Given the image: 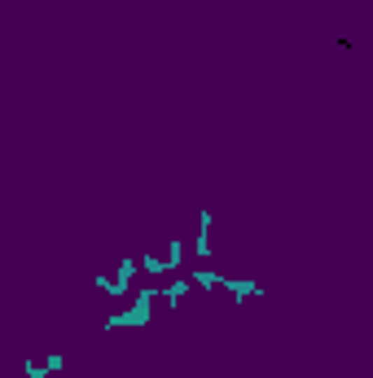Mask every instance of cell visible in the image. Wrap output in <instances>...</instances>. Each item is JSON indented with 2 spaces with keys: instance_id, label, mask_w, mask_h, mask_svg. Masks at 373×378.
I'll return each mask as SVG.
<instances>
[{
  "instance_id": "1",
  "label": "cell",
  "mask_w": 373,
  "mask_h": 378,
  "mask_svg": "<svg viewBox=\"0 0 373 378\" xmlns=\"http://www.w3.org/2000/svg\"><path fill=\"white\" fill-rule=\"evenodd\" d=\"M154 304H158V290L145 286L132 295V304H127L123 312H110V317L101 321V330H145V325L154 321Z\"/></svg>"
},
{
  "instance_id": "2",
  "label": "cell",
  "mask_w": 373,
  "mask_h": 378,
  "mask_svg": "<svg viewBox=\"0 0 373 378\" xmlns=\"http://www.w3.org/2000/svg\"><path fill=\"white\" fill-rule=\"evenodd\" d=\"M220 286L233 295V304H246L251 295H264V286H259L255 277H220Z\"/></svg>"
},
{
  "instance_id": "3",
  "label": "cell",
  "mask_w": 373,
  "mask_h": 378,
  "mask_svg": "<svg viewBox=\"0 0 373 378\" xmlns=\"http://www.w3.org/2000/svg\"><path fill=\"white\" fill-rule=\"evenodd\" d=\"M189 290H193V286H189V277H176L171 286H163V290H158V295H163V308H171V312H176V308H181V299H185Z\"/></svg>"
},
{
  "instance_id": "4",
  "label": "cell",
  "mask_w": 373,
  "mask_h": 378,
  "mask_svg": "<svg viewBox=\"0 0 373 378\" xmlns=\"http://www.w3.org/2000/svg\"><path fill=\"white\" fill-rule=\"evenodd\" d=\"M198 259H211V207H198Z\"/></svg>"
},
{
  "instance_id": "5",
  "label": "cell",
  "mask_w": 373,
  "mask_h": 378,
  "mask_svg": "<svg viewBox=\"0 0 373 378\" xmlns=\"http://www.w3.org/2000/svg\"><path fill=\"white\" fill-rule=\"evenodd\" d=\"M181 264H185V242H181V238H171V242H167V259H163V273H176Z\"/></svg>"
},
{
  "instance_id": "6",
  "label": "cell",
  "mask_w": 373,
  "mask_h": 378,
  "mask_svg": "<svg viewBox=\"0 0 373 378\" xmlns=\"http://www.w3.org/2000/svg\"><path fill=\"white\" fill-rule=\"evenodd\" d=\"M189 286H198V290H216V286H220V273H216V269H193V273H189Z\"/></svg>"
},
{
  "instance_id": "7",
  "label": "cell",
  "mask_w": 373,
  "mask_h": 378,
  "mask_svg": "<svg viewBox=\"0 0 373 378\" xmlns=\"http://www.w3.org/2000/svg\"><path fill=\"white\" fill-rule=\"evenodd\" d=\"M141 269H136V259H119V273H115V282H119V290L127 295V286H132V277H136Z\"/></svg>"
},
{
  "instance_id": "8",
  "label": "cell",
  "mask_w": 373,
  "mask_h": 378,
  "mask_svg": "<svg viewBox=\"0 0 373 378\" xmlns=\"http://www.w3.org/2000/svg\"><path fill=\"white\" fill-rule=\"evenodd\" d=\"M92 290H101V295H123L115 277H106V273H92Z\"/></svg>"
},
{
  "instance_id": "9",
  "label": "cell",
  "mask_w": 373,
  "mask_h": 378,
  "mask_svg": "<svg viewBox=\"0 0 373 378\" xmlns=\"http://www.w3.org/2000/svg\"><path fill=\"white\" fill-rule=\"evenodd\" d=\"M136 269H141V273H150V277H163V259H158V255H141V259H136Z\"/></svg>"
},
{
  "instance_id": "10",
  "label": "cell",
  "mask_w": 373,
  "mask_h": 378,
  "mask_svg": "<svg viewBox=\"0 0 373 378\" xmlns=\"http://www.w3.org/2000/svg\"><path fill=\"white\" fill-rule=\"evenodd\" d=\"M22 378H48L44 360H22Z\"/></svg>"
},
{
  "instance_id": "11",
  "label": "cell",
  "mask_w": 373,
  "mask_h": 378,
  "mask_svg": "<svg viewBox=\"0 0 373 378\" xmlns=\"http://www.w3.org/2000/svg\"><path fill=\"white\" fill-rule=\"evenodd\" d=\"M44 370H48V374H62V370H66V356H62V352H48V356H44Z\"/></svg>"
},
{
  "instance_id": "12",
  "label": "cell",
  "mask_w": 373,
  "mask_h": 378,
  "mask_svg": "<svg viewBox=\"0 0 373 378\" xmlns=\"http://www.w3.org/2000/svg\"><path fill=\"white\" fill-rule=\"evenodd\" d=\"M5 5H9V0H0V9H5Z\"/></svg>"
}]
</instances>
